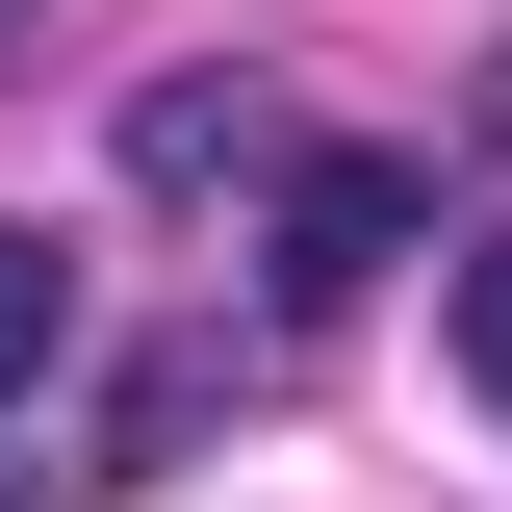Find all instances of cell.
Wrapping results in <instances>:
<instances>
[{"mask_svg": "<svg viewBox=\"0 0 512 512\" xmlns=\"http://www.w3.org/2000/svg\"><path fill=\"white\" fill-rule=\"evenodd\" d=\"M410 205H436L410 154H308V180H282V308H359L384 256H410Z\"/></svg>", "mask_w": 512, "mask_h": 512, "instance_id": "cell-1", "label": "cell"}, {"mask_svg": "<svg viewBox=\"0 0 512 512\" xmlns=\"http://www.w3.org/2000/svg\"><path fill=\"white\" fill-rule=\"evenodd\" d=\"M52 359H77V256H52V231H0V410H26Z\"/></svg>", "mask_w": 512, "mask_h": 512, "instance_id": "cell-2", "label": "cell"}, {"mask_svg": "<svg viewBox=\"0 0 512 512\" xmlns=\"http://www.w3.org/2000/svg\"><path fill=\"white\" fill-rule=\"evenodd\" d=\"M461 384L512 410V231H461Z\"/></svg>", "mask_w": 512, "mask_h": 512, "instance_id": "cell-3", "label": "cell"}, {"mask_svg": "<svg viewBox=\"0 0 512 512\" xmlns=\"http://www.w3.org/2000/svg\"><path fill=\"white\" fill-rule=\"evenodd\" d=\"M0 512H52V487H26V461H0Z\"/></svg>", "mask_w": 512, "mask_h": 512, "instance_id": "cell-4", "label": "cell"}, {"mask_svg": "<svg viewBox=\"0 0 512 512\" xmlns=\"http://www.w3.org/2000/svg\"><path fill=\"white\" fill-rule=\"evenodd\" d=\"M0 52H26V0H0Z\"/></svg>", "mask_w": 512, "mask_h": 512, "instance_id": "cell-5", "label": "cell"}]
</instances>
